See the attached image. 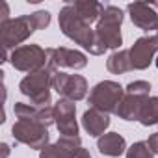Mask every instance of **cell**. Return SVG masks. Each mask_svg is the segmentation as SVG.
Returning a JSON list of instances; mask_svg holds the SVG:
<instances>
[{
    "instance_id": "1",
    "label": "cell",
    "mask_w": 158,
    "mask_h": 158,
    "mask_svg": "<svg viewBox=\"0 0 158 158\" xmlns=\"http://www.w3.org/2000/svg\"><path fill=\"white\" fill-rule=\"evenodd\" d=\"M60 28H61L63 35H67L69 39H73L78 45H82L86 50H89L95 56H99L106 50L99 43L97 34L91 28V24L78 17V13L74 11V8L71 4L63 6V10L60 11Z\"/></svg>"
},
{
    "instance_id": "2",
    "label": "cell",
    "mask_w": 158,
    "mask_h": 158,
    "mask_svg": "<svg viewBox=\"0 0 158 158\" xmlns=\"http://www.w3.org/2000/svg\"><path fill=\"white\" fill-rule=\"evenodd\" d=\"M121 23H123V10L117 6H104L102 13L97 21V39L104 48H119L123 45L121 37Z\"/></svg>"
},
{
    "instance_id": "3",
    "label": "cell",
    "mask_w": 158,
    "mask_h": 158,
    "mask_svg": "<svg viewBox=\"0 0 158 158\" xmlns=\"http://www.w3.org/2000/svg\"><path fill=\"white\" fill-rule=\"evenodd\" d=\"M56 71H52L50 67H45L41 71H35V73H30L28 76H24L21 84H19V89L23 95L30 97L32 104L34 106H48L50 102V86H52V74Z\"/></svg>"
},
{
    "instance_id": "4",
    "label": "cell",
    "mask_w": 158,
    "mask_h": 158,
    "mask_svg": "<svg viewBox=\"0 0 158 158\" xmlns=\"http://www.w3.org/2000/svg\"><path fill=\"white\" fill-rule=\"evenodd\" d=\"M123 97H125V91L117 82L104 80V82H99L91 89L88 101H89L91 108H97L110 115V114H117V108H119Z\"/></svg>"
},
{
    "instance_id": "5",
    "label": "cell",
    "mask_w": 158,
    "mask_h": 158,
    "mask_svg": "<svg viewBox=\"0 0 158 158\" xmlns=\"http://www.w3.org/2000/svg\"><path fill=\"white\" fill-rule=\"evenodd\" d=\"M37 30V24L34 21V15H21L15 19H10L0 24V39H2L4 50L26 41L34 32Z\"/></svg>"
},
{
    "instance_id": "6",
    "label": "cell",
    "mask_w": 158,
    "mask_h": 158,
    "mask_svg": "<svg viewBox=\"0 0 158 158\" xmlns=\"http://www.w3.org/2000/svg\"><path fill=\"white\" fill-rule=\"evenodd\" d=\"M11 136L17 143H24L30 149H39L43 151L48 145V132L47 127L32 121V119H19L11 127Z\"/></svg>"
},
{
    "instance_id": "7",
    "label": "cell",
    "mask_w": 158,
    "mask_h": 158,
    "mask_svg": "<svg viewBox=\"0 0 158 158\" xmlns=\"http://www.w3.org/2000/svg\"><path fill=\"white\" fill-rule=\"evenodd\" d=\"M10 61L11 65L17 69V71H24V73H35V71H41L47 67L48 63V56H47V50H43L39 45H23V47H17L11 56H10Z\"/></svg>"
},
{
    "instance_id": "8",
    "label": "cell",
    "mask_w": 158,
    "mask_h": 158,
    "mask_svg": "<svg viewBox=\"0 0 158 158\" xmlns=\"http://www.w3.org/2000/svg\"><path fill=\"white\" fill-rule=\"evenodd\" d=\"M52 88L69 101H80L88 95V82L80 74H67L56 71L52 74Z\"/></svg>"
},
{
    "instance_id": "9",
    "label": "cell",
    "mask_w": 158,
    "mask_h": 158,
    "mask_svg": "<svg viewBox=\"0 0 158 158\" xmlns=\"http://www.w3.org/2000/svg\"><path fill=\"white\" fill-rule=\"evenodd\" d=\"M47 56H48V63L47 67H50L52 71H58L60 67H67V69H82L88 65V58L86 54L73 50V48H47Z\"/></svg>"
},
{
    "instance_id": "10",
    "label": "cell",
    "mask_w": 158,
    "mask_h": 158,
    "mask_svg": "<svg viewBox=\"0 0 158 158\" xmlns=\"http://www.w3.org/2000/svg\"><path fill=\"white\" fill-rule=\"evenodd\" d=\"M128 52H130L132 69H147L151 65L154 54L158 52V34L139 37Z\"/></svg>"
},
{
    "instance_id": "11",
    "label": "cell",
    "mask_w": 158,
    "mask_h": 158,
    "mask_svg": "<svg viewBox=\"0 0 158 158\" xmlns=\"http://www.w3.org/2000/svg\"><path fill=\"white\" fill-rule=\"evenodd\" d=\"M74 114H76L74 101L60 99L54 104V123L61 136H76L78 134V125H76Z\"/></svg>"
},
{
    "instance_id": "12",
    "label": "cell",
    "mask_w": 158,
    "mask_h": 158,
    "mask_svg": "<svg viewBox=\"0 0 158 158\" xmlns=\"http://www.w3.org/2000/svg\"><path fill=\"white\" fill-rule=\"evenodd\" d=\"M130 19L134 23V26L151 32V30H158V13L154 11V8L149 2H130L127 6Z\"/></svg>"
},
{
    "instance_id": "13",
    "label": "cell",
    "mask_w": 158,
    "mask_h": 158,
    "mask_svg": "<svg viewBox=\"0 0 158 158\" xmlns=\"http://www.w3.org/2000/svg\"><path fill=\"white\" fill-rule=\"evenodd\" d=\"M80 149L82 145L78 136H61L56 143L47 145L39 152V158H74Z\"/></svg>"
},
{
    "instance_id": "14",
    "label": "cell",
    "mask_w": 158,
    "mask_h": 158,
    "mask_svg": "<svg viewBox=\"0 0 158 158\" xmlns=\"http://www.w3.org/2000/svg\"><path fill=\"white\" fill-rule=\"evenodd\" d=\"M82 127L89 136H102L104 130L110 127V115L97 108H89L82 115Z\"/></svg>"
},
{
    "instance_id": "15",
    "label": "cell",
    "mask_w": 158,
    "mask_h": 158,
    "mask_svg": "<svg viewBox=\"0 0 158 158\" xmlns=\"http://www.w3.org/2000/svg\"><path fill=\"white\" fill-rule=\"evenodd\" d=\"M97 147L102 154L106 156H121L125 151H127V141L121 134L117 132H108V134H102L97 141Z\"/></svg>"
},
{
    "instance_id": "16",
    "label": "cell",
    "mask_w": 158,
    "mask_h": 158,
    "mask_svg": "<svg viewBox=\"0 0 158 158\" xmlns=\"http://www.w3.org/2000/svg\"><path fill=\"white\" fill-rule=\"evenodd\" d=\"M149 97H136V95H125L119 108H117V115L125 121H138L141 108L145 104Z\"/></svg>"
},
{
    "instance_id": "17",
    "label": "cell",
    "mask_w": 158,
    "mask_h": 158,
    "mask_svg": "<svg viewBox=\"0 0 158 158\" xmlns=\"http://www.w3.org/2000/svg\"><path fill=\"white\" fill-rule=\"evenodd\" d=\"M74 8V11L78 13V17L84 19L86 23L93 24L95 21H99L101 13H102V8L104 4L101 2H91V0H80V2H73L71 4Z\"/></svg>"
},
{
    "instance_id": "18",
    "label": "cell",
    "mask_w": 158,
    "mask_h": 158,
    "mask_svg": "<svg viewBox=\"0 0 158 158\" xmlns=\"http://www.w3.org/2000/svg\"><path fill=\"white\" fill-rule=\"evenodd\" d=\"M106 67L110 73L114 74H123L127 71H132V61H130V52L128 50H119V52H114L108 61H106Z\"/></svg>"
},
{
    "instance_id": "19",
    "label": "cell",
    "mask_w": 158,
    "mask_h": 158,
    "mask_svg": "<svg viewBox=\"0 0 158 158\" xmlns=\"http://www.w3.org/2000/svg\"><path fill=\"white\" fill-rule=\"evenodd\" d=\"M138 121L143 127H149V125H156L158 123V97H149L145 101Z\"/></svg>"
},
{
    "instance_id": "20",
    "label": "cell",
    "mask_w": 158,
    "mask_h": 158,
    "mask_svg": "<svg viewBox=\"0 0 158 158\" xmlns=\"http://www.w3.org/2000/svg\"><path fill=\"white\" fill-rule=\"evenodd\" d=\"M152 151L149 149L147 141H138L130 149H127V158H152Z\"/></svg>"
},
{
    "instance_id": "21",
    "label": "cell",
    "mask_w": 158,
    "mask_h": 158,
    "mask_svg": "<svg viewBox=\"0 0 158 158\" xmlns=\"http://www.w3.org/2000/svg\"><path fill=\"white\" fill-rule=\"evenodd\" d=\"M127 95H136V97H149L151 93V84L145 80H136L127 86Z\"/></svg>"
},
{
    "instance_id": "22",
    "label": "cell",
    "mask_w": 158,
    "mask_h": 158,
    "mask_svg": "<svg viewBox=\"0 0 158 158\" xmlns=\"http://www.w3.org/2000/svg\"><path fill=\"white\" fill-rule=\"evenodd\" d=\"M32 15H34L35 24H37V30H43V28H47L50 24V13L48 11H35Z\"/></svg>"
},
{
    "instance_id": "23",
    "label": "cell",
    "mask_w": 158,
    "mask_h": 158,
    "mask_svg": "<svg viewBox=\"0 0 158 158\" xmlns=\"http://www.w3.org/2000/svg\"><path fill=\"white\" fill-rule=\"evenodd\" d=\"M147 145H149V149L152 151V154H158V132L152 134V136L147 139Z\"/></svg>"
},
{
    "instance_id": "24",
    "label": "cell",
    "mask_w": 158,
    "mask_h": 158,
    "mask_svg": "<svg viewBox=\"0 0 158 158\" xmlns=\"http://www.w3.org/2000/svg\"><path fill=\"white\" fill-rule=\"evenodd\" d=\"M74 158H91V154H89L86 149H80V151L74 154Z\"/></svg>"
},
{
    "instance_id": "25",
    "label": "cell",
    "mask_w": 158,
    "mask_h": 158,
    "mask_svg": "<svg viewBox=\"0 0 158 158\" xmlns=\"http://www.w3.org/2000/svg\"><path fill=\"white\" fill-rule=\"evenodd\" d=\"M151 6H152L154 10H158V2H154V4H151Z\"/></svg>"
},
{
    "instance_id": "26",
    "label": "cell",
    "mask_w": 158,
    "mask_h": 158,
    "mask_svg": "<svg viewBox=\"0 0 158 158\" xmlns=\"http://www.w3.org/2000/svg\"><path fill=\"white\" fill-rule=\"evenodd\" d=\"M154 61H156V67H158V56H156V60H154Z\"/></svg>"
}]
</instances>
